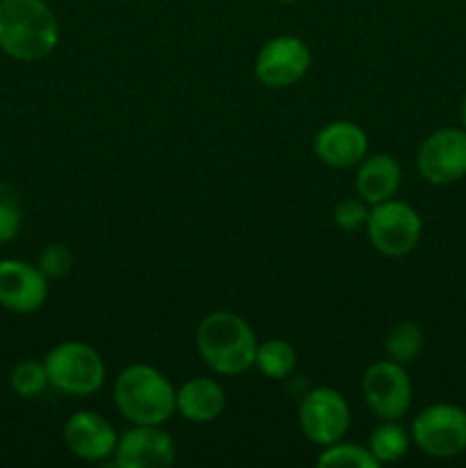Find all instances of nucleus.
I'll use <instances>...</instances> for the list:
<instances>
[{
    "label": "nucleus",
    "mask_w": 466,
    "mask_h": 468,
    "mask_svg": "<svg viewBox=\"0 0 466 468\" xmlns=\"http://www.w3.org/2000/svg\"><path fill=\"white\" fill-rule=\"evenodd\" d=\"M59 21L46 0H0V50L21 62L58 48Z\"/></svg>",
    "instance_id": "nucleus-1"
},
{
    "label": "nucleus",
    "mask_w": 466,
    "mask_h": 468,
    "mask_svg": "<svg viewBox=\"0 0 466 468\" xmlns=\"http://www.w3.org/2000/svg\"><path fill=\"white\" fill-rule=\"evenodd\" d=\"M254 329L233 311H213L196 327V350L213 373L236 378L247 373L256 359Z\"/></svg>",
    "instance_id": "nucleus-2"
},
{
    "label": "nucleus",
    "mask_w": 466,
    "mask_h": 468,
    "mask_svg": "<svg viewBox=\"0 0 466 468\" xmlns=\"http://www.w3.org/2000/svg\"><path fill=\"white\" fill-rule=\"evenodd\" d=\"M119 414L132 425H163L176 414V388L149 364H132L117 375L112 387Z\"/></svg>",
    "instance_id": "nucleus-3"
},
{
    "label": "nucleus",
    "mask_w": 466,
    "mask_h": 468,
    "mask_svg": "<svg viewBox=\"0 0 466 468\" xmlns=\"http://www.w3.org/2000/svg\"><path fill=\"white\" fill-rule=\"evenodd\" d=\"M50 387L67 396L87 398L105 384V361L99 352L82 341H64L44 359Z\"/></svg>",
    "instance_id": "nucleus-4"
},
{
    "label": "nucleus",
    "mask_w": 466,
    "mask_h": 468,
    "mask_svg": "<svg viewBox=\"0 0 466 468\" xmlns=\"http://www.w3.org/2000/svg\"><path fill=\"white\" fill-rule=\"evenodd\" d=\"M365 233L375 251L388 259H402L418 247L423 219L407 201L387 199L370 206Z\"/></svg>",
    "instance_id": "nucleus-5"
},
{
    "label": "nucleus",
    "mask_w": 466,
    "mask_h": 468,
    "mask_svg": "<svg viewBox=\"0 0 466 468\" xmlns=\"http://www.w3.org/2000/svg\"><path fill=\"white\" fill-rule=\"evenodd\" d=\"M411 441L428 457L452 460L466 451V411L450 402H437L416 414Z\"/></svg>",
    "instance_id": "nucleus-6"
},
{
    "label": "nucleus",
    "mask_w": 466,
    "mask_h": 468,
    "mask_svg": "<svg viewBox=\"0 0 466 468\" xmlns=\"http://www.w3.org/2000/svg\"><path fill=\"white\" fill-rule=\"evenodd\" d=\"M297 420H300L302 434L311 443L324 448L345 439L352 425L350 405L336 388L315 387L300 400Z\"/></svg>",
    "instance_id": "nucleus-7"
},
{
    "label": "nucleus",
    "mask_w": 466,
    "mask_h": 468,
    "mask_svg": "<svg viewBox=\"0 0 466 468\" xmlns=\"http://www.w3.org/2000/svg\"><path fill=\"white\" fill-rule=\"evenodd\" d=\"M364 402L379 420H400L411 410L414 388L405 366L382 359L365 368L361 378Z\"/></svg>",
    "instance_id": "nucleus-8"
},
{
    "label": "nucleus",
    "mask_w": 466,
    "mask_h": 468,
    "mask_svg": "<svg viewBox=\"0 0 466 468\" xmlns=\"http://www.w3.org/2000/svg\"><path fill=\"white\" fill-rule=\"evenodd\" d=\"M418 174L432 186H450L466 176V131L439 128L429 133L416 154Z\"/></svg>",
    "instance_id": "nucleus-9"
},
{
    "label": "nucleus",
    "mask_w": 466,
    "mask_h": 468,
    "mask_svg": "<svg viewBox=\"0 0 466 468\" xmlns=\"http://www.w3.org/2000/svg\"><path fill=\"white\" fill-rule=\"evenodd\" d=\"M311 69V50L300 37L279 35L260 46L254 73L260 85L270 90H286L297 85Z\"/></svg>",
    "instance_id": "nucleus-10"
},
{
    "label": "nucleus",
    "mask_w": 466,
    "mask_h": 468,
    "mask_svg": "<svg viewBox=\"0 0 466 468\" xmlns=\"http://www.w3.org/2000/svg\"><path fill=\"white\" fill-rule=\"evenodd\" d=\"M176 462V443L160 425H132L117 439L114 464L122 468H167Z\"/></svg>",
    "instance_id": "nucleus-11"
},
{
    "label": "nucleus",
    "mask_w": 466,
    "mask_h": 468,
    "mask_svg": "<svg viewBox=\"0 0 466 468\" xmlns=\"http://www.w3.org/2000/svg\"><path fill=\"white\" fill-rule=\"evenodd\" d=\"M48 300V277L26 261H0V306L12 314H35Z\"/></svg>",
    "instance_id": "nucleus-12"
},
{
    "label": "nucleus",
    "mask_w": 466,
    "mask_h": 468,
    "mask_svg": "<svg viewBox=\"0 0 466 468\" xmlns=\"http://www.w3.org/2000/svg\"><path fill=\"white\" fill-rule=\"evenodd\" d=\"M64 446L82 462H105L114 457L119 434L96 411H76L62 428Z\"/></svg>",
    "instance_id": "nucleus-13"
},
{
    "label": "nucleus",
    "mask_w": 466,
    "mask_h": 468,
    "mask_svg": "<svg viewBox=\"0 0 466 468\" xmlns=\"http://www.w3.org/2000/svg\"><path fill=\"white\" fill-rule=\"evenodd\" d=\"M313 154L320 163L334 169L355 167L368 154V135L355 122L338 119L315 133Z\"/></svg>",
    "instance_id": "nucleus-14"
},
{
    "label": "nucleus",
    "mask_w": 466,
    "mask_h": 468,
    "mask_svg": "<svg viewBox=\"0 0 466 468\" xmlns=\"http://www.w3.org/2000/svg\"><path fill=\"white\" fill-rule=\"evenodd\" d=\"M402 167L391 154H375L365 155L356 169L355 187L359 199L368 206L382 204V201L393 199L400 190Z\"/></svg>",
    "instance_id": "nucleus-15"
},
{
    "label": "nucleus",
    "mask_w": 466,
    "mask_h": 468,
    "mask_svg": "<svg viewBox=\"0 0 466 468\" xmlns=\"http://www.w3.org/2000/svg\"><path fill=\"white\" fill-rule=\"evenodd\" d=\"M227 407L222 384L210 378H192L176 388V414L190 423H210Z\"/></svg>",
    "instance_id": "nucleus-16"
},
{
    "label": "nucleus",
    "mask_w": 466,
    "mask_h": 468,
    "mask_svg": "<svg viewBox=\"0 0 466 468\" xmlns=\"http://www.w3.org/2000/svg\"><path fill=\"white\" fill-rule=\"evenodd\" d=\"M411 432H407L397 420H384L370 432L368 451L373 452L379 464H393L400 462L409 452Z\"/></svg>",
    "instance_id": "nucleus-17"
},
{
    "label": "nucleus",
    "mask_w": 466,
    "mask_h": 468,
    "mask_svg": "<svg viewBox=\"0 0 466 468\" xmlns=\"http://www.w3.org/2000/svg\"><path fill=\"white\" fill-rule=\"evenodd\" d=\"M297 352L295 347L281 338H272V341L259 343L256 347L254 366L259 368L260 375L270 379H286L288 375L295 370Z\"/></svg>",
    "instance_id": "nucleus-18"
},
{
    "label": "nucleus",
    "mask_w": 466,
    "mask_h": 468,
    "mask_svg": "<svg viewBox=\"0 0 466 468\" xmlns=\"http://www.w3.org/2000/svg\"><path fill=\"white\" fill-rule=\"evenodd\" d=\"M423 329L416 323H411V320H400V323H396L391 327L384 347H387L388 359L405 366L418 359V355L423 352Z\"/></svg>",
    "instance_id": "nucleus-19"
},
{
    "label": "nucleus",
    "mask_w": 466,
    "mask_h": 468,
    "mask_svg": "<svg viewBox=\"0 0 466 468\" xmlns=\"http://www.w3.org/2000/svg\"><path fill=\"white\" fill-rule=\"evenodd\" d=\"M315 464L320 468L324 466H336V468H377L379 462L375 460L373 452L368 451V446H359V443L352 441H336L329 443L320 451Z\"/></svg>",
    "instance_id": "nucleus-20"
},
{
    "label": "nucleus",
    "mask_w": 466,
    "mask_h": 468,
    "mask_svg": "<svg viewBox=\"0 0 466 468\" xmlns=\"http://www.w3.org/2000/svg\"><path fill=\"white\" fill-rule=\"evenodd\" d=\"M9 387L23 400L39 398L50 387L48 370L39 361H21V364L14 366L12 375H9Z\"/></svg>",
    "instance_id": "nucleus-21"
},
{
    "label": "nucleus",
    "mask_w": 466,
    "mask_h": 468,
    "mask_svg": "<svg viewBox=\"0 0 466 468\" xmlns=\"http://www.w3.org/2000/svg\"><path fill=\"white\" fill-rule=\"evenodd\" d=\"M23 208L16 192L9 186L0 183V242L14 240L21 231Z\"/></svg>",
    "instance_id": "nucleus-22"
},
{
    "label": "nucleus",
    "mask_w": 466,
    "mask_h": 468,
    "mask_svg": "<svg viewBox=\"0 0 466 468\" xmlns=\"http://www.w3.org/2000/svg\"><path fill=\"white\" fill-rule=\"evenodd\" d=\"M37 268L48 279L67 277L73 268L71 250L67 245H62V242H53V245L44 247L39 254V261H37Z\"/></svg>",
    "instance_id": "nucleus-23"
},
{
    "label": "nucleus",
    "mask_w": 466,
    "mask_h": 468,
    "mask_svg": "<svg viewBox=\"0 0 466 468\" xmlns=\"http://www.w3.org/2000/svg\"><path fill=\"white\" fill-rule=\"evenodd\" d=\"M368 213L370 208L364 199H345L341 204H336V208H334V224L341 231L355 233L359 229H365Z\"/></svg>",
    "instance_id": "nucleus-24"
},
{
    "label": "nucleus",
    "mask_w": 466,
    "mask_h": 468,
    "mask_svg": "<svg viewBox=\"0 0 466 468\" xmlns=\"http://www.w3.org/2000/svg\"><path fill=\"white\" fill-rule=\"evenodd\" d=\"M460 117H461V128H464V131H466V96H464V101H461Z\"/></svg>",
    "instance_id": "nucleus-25"
},
{
    "label": "nucleus",
    "mask_w": 466,
    "mask_h": 468,
    "mask_svg": "<svg viewBox=\"0 0 466 468\" xmlns=\"http://www.w3.org/2000/svg\"><path fill=\"white\" fill-rule=\"evenodd\" d=\"M279 3H297V0H279Z\"/></svg>",
    "instance_id": "nucleus-26"
}]
</instances>
